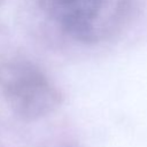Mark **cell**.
Segmentation results:
<instances>
[{"label":"cell","mask_w":147,"mask_h":147,"mask_svg":"<svg viewBox=\"0 0 147 147\" xmlns=\"http://www.w3.org/2000/svg\"><path fill=\"white\" fill-rule=\"evenodd\" d=\"M40 9L71 38L94 42L106 32V14L115 17L114 0H37Z\"/></svg>","instance_id":"obj_2"},{"label":"cell","mask_w":147,"mask_h":147,"mask_svg":"<svg viewBox=\"0 0 147 147\" xmlns=\"http://www.w3.org/2000/svg\"><path fill=\"white\" fill-rule=\"evenodd\" d=\"M1 2H2V0H0V3H1Z\"/></svg>","instance_id":"obj_3"},{"label":"cell","mask_w":147,"mask_h":147,"mask_svg":"<svg viewBox=\"0 0 147 147\" xmlns=\"http://www.w3.org/2000/svg\"><path fill=\"white\" fill-rule=\"evenodd\" d=\"M0 92L10 110L23 121H37L52 114L61 94L46 75L25 60L0 62Z\"/></svg>","instance_id":"obj_1"}]
</instances>
